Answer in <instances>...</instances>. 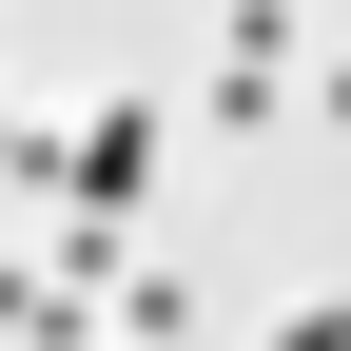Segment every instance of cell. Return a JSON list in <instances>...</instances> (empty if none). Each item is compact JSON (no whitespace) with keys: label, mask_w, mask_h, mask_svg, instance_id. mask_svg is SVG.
<instances>
[{"label":"cell","mask_w":351,"mask_h":351,"mask_svg":"<svg viewBox=\"0 0 351 351\" xmlns=\"http://www.w3.org/2000/svg\"><path fill=\"white\" fill-rule=\"evenodd\" d=\"M215 117H234V137L293 117V0H234V20H215Z\"/></svg>","instance_id":"cell-1"},{"label":"cell","mask_w":351,"mask_h":351,"mask_svg":"<svg viewBox=\"0 0 351 351\" xmlns=\"http://www.w3.org/2000/svg\"><path fill=\"white\" fill-rule=\"evenodd\" d=\"M137 195H156V98H117V117H78V215L137 234Z\"/></svg>","instance_id":"cell-2"},{"label":"cell","mask_w":351,"mask_h":351,"mask_svg":"<svg viewBox=\"0 0 351 351\" xmlns=\"http://www.w3.org/2000/svg\"><path fill=\"white\" fill-rule=\"evenodd\" d=\"M274 351H351V293H313V313H274Z\"/></svg>","instance_id":"cell-3"},{"label":"cell","mask_w":351,"mask_h":351,"mask_svg":"<svg viewBox=\"0 0 351 351\" xmlns=\"http://www.w3.org/2000/svg\"><path fill=\"white\" fill-rule=\"evenodd\" d=\"M313 117H332V137H351V59H332V78H313Z\"/></svg>","instance_id":"cell-4"}]
</instances>
